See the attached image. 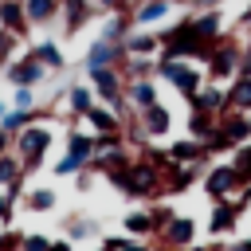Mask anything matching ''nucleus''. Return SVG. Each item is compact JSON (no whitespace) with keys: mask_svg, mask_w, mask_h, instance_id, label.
Here are the masks:
<instances>
[{"mask_svg":"<svg viewBox=\"0 0 251 251\" xmlns=\"http://www.w3.org/2000/svg\"><path fill=\"white\" fill-rule=\"evenodd\" d=\"M106 180H110L118 192H126V196H157V192H165V176H161V169H153L145 157H133V161L110 169Z\"/></svg>","mask_w":251,"mask_h":251,"instance_id":"f257e3e1","label":"nucleus"},{"mask_svg":"<svg viewBox=\"0 0 251 251\" xmlns=\"http://www.w3.org/2000/svg\"><path fill=\"white\" fill-rule=\"evenodd\" d=\"M12 141H16V157L24 161V173H31V169H39V165H43V157L51 153L55 133H51V126H47V122H31V126H27V129H20Z\"/></svg>","mask_w":251,"mask_h":251,"instance_id":"f03ea898","label":"nucleus"},{"mask_svg":"<svg viewBox=\"0 0 251 251\" xmlns=\"http://www.w3.org/2000/svg\"><path fill=\"white\" fill-rule=\"evenodd\" d=\"M204 75H208V82H220V86H227L239 75V43L231 35H220L212 43V51L204 59Z\"/></svg>","mask_w":251,"mask_h":251,"instance_id":"7ed1b4c3","label":"nucleus"},{"mask_svg":"<svg viewBox=\"0 0 251 251\" xmlns=\"http://www.w3.org/2000/svg\"><path fill=\"white\" fill-rule=\"evenodd\" d=\"M90 86H94V98L106 102L110 110H118L122 118L129 114V102H126V75L118 67H98V71H86Z\"/></svg>","mask_w":251,"mask_h":251,"instance_id":"20e7f679","label":"nucleus"},{"mask_svg":"<svg viewBox=\"0 0 251 251\" xmlns=\"http://www.w3.org/2000/svg\"><path fill=\"white\" fill-rule=\"evenodd\" d=\"M90 161H94V133L67 129V153L51 169H55V176H78L82 169H90Z\"/></svg>","mask_w":251,"mask_h":251,"instance_id":"39448f33","label":"nucleus"},{"mask_svg":"<svg viewBox=\"0 0 251 251\" xmlns=\"http://www.w3.org/2000/svg\"><path fill=\"white\" fill-rule=\"evenodd\" d=\"M243 141H251V114L227 110V114H220V126L208 137V153H224V149H235Z\"/></svg>","mask_w":251,"mask_h":251,"instance_id":"423d86ee","label":"nucleus"},{"mask_svg":"<svg viewBox=\"0 0 251 251\" xmlns=\"http://www.w3.org/2000/svg\"><path fill=\"white\" fill-rule=\"evenodd\" d=\"M157 78H165L169 86H176V94H196L200 86H204V71L196 67V63H188V59H157Z\"/></svg>","mask_w":251,"mask_h":251,"instance_id":"0eeeda50","label":"nucleus"},{"mask_svg":"<svg viewBox=\"0 0 251 251\" xmlns=\"http://www.w3.org/2000/svg\"><path fill=\"white\" fill-rule=\"evenodd\" d=\"M243 184H247V180L235 173V165H231V161H227V165H212V169L204 173V192H208L212 200H231Z\"/></svg>","mask_w":251,"mask_h":251,"instance_id":"6e6552de","label":"nucleus"},{"mask_svg":"<svg viewBox=\"0 0 251 251\" xmlns=\"http://www.w3.org/2000/svg\"><path fill=\"white\" fill-rule=\"evenodd\" d=\"M188 102V110H204V114H227L231 110V98H227V86H220V82H204L196 94H188L184 98Z\"/></svg>","mask_w":251,"mask_h":251,"instance_id":"1a4fd4ad","label":"nucleus"},{"mask_svg":"<svg viewBox=\"0 0 251 251\" xmlns=\"http://www.w3.org/2000/svg\"><path fill=\"white\" fill-rule=\"evenodd\" d=\"M4 78H8L12 86H39V82L47 78V67H43V63H35V59L24 51L20 59H8V67H4Z\"/></svg>","mask_w":251,"mask_h":251,"instance_id":"9d476101","label":"nucleus"},{"mask_svg":"<svg viewBox=\"0 0 251 251\" xmlns=\"http://www.w3.org/2000/svg\"><path fill=\"white\" fill-rule=\"evenodd\" d=\"M126 63V47L122 43H110V39H94L86 47V71H98V67H122Z\"/></svg>","mask_w":251,"mask_h":251,"instance_id":"9b49d317","label":"nucleus"},{"mask_svg":"<svg viewBox=\"0 0 251 251\" xmlns=\"http://www.w3.org/2000/svg\"><path fill=\"white\" fill-rule=\"evenodd\" d=\"M82 122L90 126V133H126V118L118 110H110L106 102H94Z\"/></svg>","mask_w":251,"mask_h":251,"instance_id":"f8f14e48","label":"nucleus"},{"mask_svg":"<svg viewBox=\"0 0 251 251\" xmlns=\"http://www.w3.org/2000/svg\"><path fill=\"white\" fill-rule=\"evenodd\" d=\"M122 47H126V59H157V51H161V39H157V31L133 27V31L122 39Z\"/></svg>","mask_w":251,"mask_h":251,"instance_id":"ddd939ff","label":"nucleus"},{"mask_svg":"<svg viewBox=\"0 0 251 251\" xmlns=\"http://www.w3.org/2000/svg\"><path fill=\"white\" fill-rule=\"evenodd\" d=\"M137 126L145 129V137H165V133L173 129V110H169L165 102H153V106H145V110L137 114Z\"/></svg>","mask_w":251,"mask_h":251,"instance_id":"4468645a","label":"nucleus"},{"mask_svg":"<svg viewBox=\"0 0 251 251\" xmlns=\"http://www.w3.org/2000/svg\"><path fill=\"white\" fill-rule=\"evenodd\" d=\"M173 0H137L133 4V27H157L173 16Z\"/></svg>","mask_w":251,"mask_h":251,"instance_id":"2eb2a0df","label":"nucleus"},{"mask_svg":"<svg viewBox=\"0 0 251 251\" xmlns=\"http://www.w3.org/2000/svg\"><path fill=\"white\" fill-rule=\"evenodd\" d=\"M59 12H63V35H78L94 16V0H59Z\"/></svg>","mask_w":251,"mask_h":251,"instance_id":"dca6fc26","label":"nucleus"},{"mask_svg":"<svg viewBox=\"0 0 251 251\" xmlns=\"http://www.w3.org/2000/svg\"><path fill=\"white\" fill-rule=\"evenodd\" d=\"M239 224V208L231 200H212V216H208V231L220 239V235H231Z\"/></svg>","mask_w":251,"mask_h":251,"instance_id":"f3484780","label":"nucleus"},{"mask_svg":"<svg viewBox=\"0 0 251 251\" xmlns=\"http://www.w3.org/2000/svg\"><path fill=\"white\" fill-rule=\"evenodd\" d=\"M165 247H192V239H196V220H188V216H173L169 220V227L157 235Z\"/></svg>","mask_w":251,"mask_h":251,"instance_id":"a211bd4d","label":"nucleus"},{"mask_svg":"<svg viewBox=\"0 0 251 251\" xmlns=\"http://www.w3.org/2000/svg\"><path fill=\"white\" fill-rule=\"evenodd\" d=\"M0 27L12 31V35H27V12H24V0H0Z\"/></svg>","mask_w":251,"mask_h":251,"instance_id":"6ab92c4d","label":"nucleus"},{"mask_svg":"<svg viewBox=\"0 0 251 251\" xmlns=\"http://www.w3.org/2000/svg\"><path fill=\"white\" fill-rule=\"evenodd\" d=\"M126 102H129V110H145V106H153V102H161L157 98V78H137V82H126Z\"/></svg>","mask_w":251,"mask_h":251,"instance_id":"aec40b11","label":"nucleus"},{"mask_svg":"<svg viewBox=\"0 0 251 251\" xmlns=\"http://www.w3.org/2000/svg\"><path fill=\"white\" fill-rule=\"evenodd\" d=\"M200 169H204V161H192V165H173V169L165 173V192H188V188H192V180L200 176Z\"/></svg>","mask_w":251,"mask_h":251,"instance_id":"412c9836","label":"nucleus"},{"mask_svg":"<svg viewBox=\"0 0 251 251\" xmlns=\"http://www.w3.org/2000/svg\"><path fill=\"white\" fill-rule=\"evenodd\" d=\"M133 31V8H122V12H110V20L102 24V39H110V43H122L126 35Z\"/></svg>","mask_w":251,"mask_h":251,"instance_id":"4be33fe9","label":"nucleus"},{"mask_svg":"<svg viewBox=\"0 0 251 251\" xmlns=\"http://www.w3.org/2000/svg\"><path fill=\"white\" fill-rule=\"evenodd\" d=\"M27 55H31L35 63H43L47 71H63V67H67L63 47H59L55 39H39V43H31V47H27Z\"/></svg>","mask_w":251,"mask_h":251,"instance_id":"5701e85b","label":"nucleus"},{"mask_svg":"<svg viewBox=\"0 0 251 251\" xmlns=\"http://www.w3.org/2000/svg\"><path fill=\"white\" fill-rule=\"evenodd\" d=\"M169 157H173V165H192V161H208L212 153H208V145H204V141H196V137H184V141L169 145Z\"/></svg>","mask_w":251,"mask_h":251,"instance_id":"b1692460","label":"nucleus"},{"mask_svg":"<svg viewBox=\"0 0 251 251\" xmlns=\"http://www.w3.org/2000/svg\"><path fill=\"white\" fill-rule=\"evenodd\" d=\"M220 27H224L220 8H212V12H192V31H196L204 43H216V39H220Z\"/></svg>","mask_w":251,"mask_h":251,"instance_id":"393cba45","label":"nucleus"},{"mask_svg":"<svg viewBox=\"0 0 251 251\" xmlns=\"http://www.w3.org/2000/svg\"><path fill=\"white\" fill-rule=\"evenodd\" d=\"M216 126H220V118H216V114L188 110V137H196V141H204V145H208V137L216 133Z\"/></svg>","mask_w":251,"mask_h":251,"instance_id":"a878e982","label":"nucleus"},{"mask_svg":"<svg viewBox=\"0 0 251 251\" xmlns=\"http://www.w3.org/2000/svg\"><path fill=\"white\" fill-rule=\"evenodd\" d=\"M67 106H71V114H75V118H86V110L94 106V86H86V82L67 86Z\"/></svg>","mask_w":251,"mask_h":251,"instance_id":"bb28decb","label":"nucleus"},{"mask_svg":"<svg viewBox=\"0 0 251 251\" xmlns=\"http://www.w3.org/2000/svg\"><path fill=\"white\" fill-rule=\"evenodd\" d=\"M24 12H27V24H51L59 16V0H24Z\"/></svg>","mask_w":251,"mask_h":251,"instance_id":"cd10ccee","label":"nucleus"},{"mask_svg":"<svg viewBox=\"0 0 251 251\" xmlns=\"http://www.w3.org/2000/svg\"><path fill=\"white\" fill-rule=\"evenodd\" d=\"M227 98H231V110L251 114V78H247V75H235V78L227 82Z\"/></svg>","mask_w":251,"mask_h":251,"instance_id":"c85d7f7f","label":"nucleus"},{"mask_svg":"<svg viewBox=\"0 0 251 251\" xmlns=\"http://www.w3.org/2000/svg\"><path fill=\"white\" fill-rule=\"evenodd\" d=\"M118 71L126 75V82H137V78H157V59H126Z\"/></svg>","mask_w":251,"mask_h":251,"instance_id":"c756f323","label":"nucleus"},{"mask_svg":"<svg viewBox=\"0 0 251 251\" xmlns=\"http://www.w3.org/2000/svg\"><path fill=\"white\" fill-rule=\"evenodd\" d=\"M35 118H39V106H35V110H8V114L0 118V129L16 137V133H20V129H27Z\"/></svg>","mask_w":251,"mask_h":251,"instance_id":"7c9ffc66","label":"nucleus"},{"mask_svg":"<svg viewBox=\"0 0 251 251\" xmlns=\"http://www.w3.org/2000/svg\"><path fill=\"white\" fill-rule=\"evenodd\" d=\"M55 204H59L55 188H31V192H24V208L27 212H51Z\"/></svg>","mask_w":251,"mask_h":251,"instance_id":"2f4dec72","label":"nucleus"},{"mask_svg":"<svg viewBox=\"0 0 251 251\" xmlns=\"http://www.w3.org/2000/svg\"><path fill=\"white\" fill-rule=\"evenodd\" d=\"M122 227H126V235H137V239H145V235H153V220H149V212H126V220H122Z\"/></svg>","mask_w":251,"mask_h":251,"instance_id":"473e14b6","label":"nucleus"},{"mask_svg":"<svg viewBox=\"0 0 251 251\" xmlns=\"http://www.w3.org/2000/svg\"><path fill=\"white\" fill-rule=\"evenodd\" d=\"M24 176H27V173H24V161L12 157V153H0V188L16 184V180H24Z\"/></svg>","mask_w":251,"mask_h":251,"instance_id":"72a5a7b5","label":"nucleus"},{"mask_svg":"<svg viewBox=\"0 0 251 251\" xmlns=\"http://www.w3.org/2000/svg\"><path fill=\"white\" fill-rule=\"evenodd\" d=\"M231 153H235V157H231V165H235V173H239L243 180H251V141H243V145H235Z\"/></svg>","mask_w":251,"mask_h":251,"instance_id":"f704fd0d","label":"nucleus"},{"mask_svg":"<svg viewBox=\"0 0 251 251\" xmlns=\"http://www.w3.org/2000/svg\"><path fill=\"white\" fill-rule=\"evenodd\" d=\"M12 110H35V86H16L12 90Z\"/></svg>","mask_w":251,"mask_h":251,"instance_id":"c9c22d12","label":"nucleus"},{"mask_svg":"<svg viewBox=\"0 0 251 251\" xmlns=\"http://www.w3.org/2000/svg\"><path fill=\"white\" fill-rule=\"evenodd\" d=\"M173 216H176L173 208H165V204H153V208H149V220H153V235H161V231L169 227V220H173Z\"/></svg>","mask_w":251,"mask_h":251,"instance_id":"e433bc0d","label":"nucleus"},{"mask_svg":"<svg viewBox=\"0 0 251 251\" xmlns=\"http://www.w3.org/2000/svg\"><path fill=\"white\" fill-rule=\"evenodd\" d=\"M86 235H94V224L90 220H82V216L67 220V239H86Z\"/></svg>","mask_w":251,"mask_h":251,"instance_id":"4c0bfd02","label":"nucleus"},{"mask_svg":"<svg viewBox=\"0 0 251 251\" xmlns=\"http://www.w3.org/2000/svg\"><path fill=\"white\" fill-rule=\"evenodd\" d=\"M51 239L47 235H20V251H47Z\"/></svg>","mask_w":251,"mask_h":251,"instance_id":"58836bf2","label":"nucleus"},{"mask_svg":"<svg viewBox=\"0 0 251 251\" xmlns=\"http://www.w3.org/2000/svg\"><path fill=\"white\" fill-rule=\"evenodd\" d=\"M16 43H20V35H12V31L0 27V59H12L16 55Z\"/></svg>","mask_w":251,"mask_h":251,"instance_id":"ea45409f","label":"nucleus"},{"mask_svg":"<svg viewBox=\"0 0 251 251\" xmlns=\"http://www.w3.org/2000/svg\"><path fill=\"white\" fill-rule=\"evenodd\" d=\"M94 8H102V12H122V8H133L129 0H94Z\"/></svg>","mask_w":251,"mask_h":251,"instance_id":"a19ab883","label":"nucleus"},{"mask_svg":"<svg viewBox=\"0 0 251 251\" xmlns=\"http://www.w3.org/2000/svg\"><path fill=\"white\" fill-rule=\"evenodd\" d=\"M12 224V200L4 196V188H0V227H8Z\"/></svg>","mask_w":251,"mask_h":251,"instance_id":"79ce46f5","label":"nucleus"},{"mask_svg":"<svg viewBox=\"0 0 251 251\" xmlns=\"http://www.w3.org/2000/svg\"><path fill=\"white\" fill-rule=\"evenodd\" d=\"M239 75H247V78H251V43H247V47H239Z\"/></svg>","mask_w":251,"mask_h":251,"instance_id":"37998d69","label":"nucleus"},{"mask_svg":"<svg viewBox=\"0 0 251 251\" xmlns=\"http://www.w3.org/2000/svg\"><path fill=\"white\" fill-rule=\"evenodd\" d=\"M47 251H75V239H67V235H63V239H51Z\"/></svg>","mask_w":251,"mask_h":251,"instance_id":"c03bdc74","label":"nucleus"},{"mask_svg":"<svg viewBox=\"0 0 251 251\" xmlns=\"http://www.w3.org/2000/svg\"><path fill=\"white\" fill-rule=\"evenodd\" d=\"M126 239H129V235H106L102 243H106V247H114V251H122V247H126Z\"/></svg>","mask_w":251,"mask_h":251,"instance_id":"a18cd8bd","label":"nucleus"},{"mask_svg":"<svg viewBox=\"0 0 251 251\" xmlns=\"http://www.w3.org/2000/svg\"><path fill=\"white\" fill-rule=\"evenodd\" d=\"M122 251H153V247H149V243H141V239H126V247H122Z\"/></svg>","mask_w":251,"mask_h":251,"instance_id":"49530a36","label":"nucleus"},{"mask_svg":"<svg viewBox=\"0 0 251 251\" xmlns=\"http://www.w3.org/2000/svg\"><path fill=\"white\" fill-rule=\"evenodd\" d=\"M8 145H12V133H4V129H0V153H8Z\"/></svg>","mask_w":251,"mask_h":251,"instance_id":"de8ad7c7","label":"nucleus"},{"mask_svg":"<svg viewBox=\"0 0 251 251\" xmlns=\"http://www.w3.org/2000/svg\"><path fill=\"white\" fill-rule=\"evenodd\" d=\"M235 251H251V235H247V239H239V243H235Z\"/></svg>","mask_w":251,"mask_h":251,"instance_id":"09e8293b","label":"nucleus"},{"mask_svg":"<svg viewBox=\"0 0 251 251\" xmlns=\"http://www.w3.org/2000/svg\"><path fill=\"white\" fill-rule=\"evenodd\" d=\"M4 247H8V231L0 227V251H4Z\"/></svg>","mask_w":251,"mask_h":251,"instance_id":"8fccbe9b","label":"nucleus"},{"mask_svg":"<svg viewBox=\"0 0 251 251\" xmlns=\"http://www.w3.org/2000/svg\"><path fill=\"white\" fill-rule=\"evenodd\" d=\"M243 24H247V27H251V4H247V8H243Z\"/></svg>","mask_w":251,"mask_h":251,"instance_id":"3c124183","label":"nucleus"},{"mask_svg":"<svg viewBox=\"0 0 251 251\" xmlns=\"http://www.w3.org/2000/svg\"><path fill=\"white\" fill-rule=\"evenodd\" d=\"M4 114H8V102H4V98H0V118H4Z\"/></svg>","mask_w":251,"mask_h":251,"instance_id":"603ef678","label":"nucleus"},{"mask_svg":"<svg viewBox=\"0 0 251 251\" xmlns=\"http://www.w3.org/2000/svg\"><path fill=\"white\" fill-rule=\"evenodd\" d=\"M4 67H8V59H0V75H4Z\"/></svg>","mask_w":251,"mask_h":251,"instance_id":"864d4df0","label":"nucleus"},{"mask_svg":"<svg viewBox=\"0 0 251 251\" xmlns=\"http://www.w3.org/2000/svg\"><path fill=\"white\" fill-rule=\"evenodd\" d=\"M98 251H114V247H106V243H102V247H98Z\"/></svg>","mask_w":251,"mask_h":251,"instance_id":"5fc2aeb1","label":"nucleus"},{"mask_svg":"<svg viewBox=\"0 0 251 251\" xmlns=\"http://www.w3.org/2000/svg\"><path fill=\"white\" fill-rule=\"evenodd\" d=\"M173 4H184V0H173Z\"/></svg>","mask_w":251,"mask_h":251,"instance_id":"6e6d98bb","label":"nucleus"},{"mask_svg":"<svg viewBox=\"0 0 251 251\" xmlns=\"http://www.w3.org/2000/svg\"><path fill=\"white\" fill-rule=\"evenodd\" d=\"M129 4H137V0H129Z\"/></svg>","mask_w":251,"mask_h":251,"instance_id":"4d7b16f0","label":"nucleus"},{"mask_svg":"<svg viewBox=\"0 0 251 251\" xmlns=\"http://www.w3.org/2000/svg\"><path fill=\"white\" fill-rule=\"evenodd\" d=\"M247 4H251V0H247Z\"/></svg>","mask_w":251,"mask_h":251,"instance_id":"13d9d810","label":"nucleus"}]
</instances>
